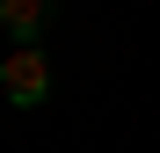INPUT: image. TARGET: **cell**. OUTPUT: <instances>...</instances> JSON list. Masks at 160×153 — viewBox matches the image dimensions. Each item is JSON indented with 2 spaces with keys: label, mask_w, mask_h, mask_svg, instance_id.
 <instances>
[{
  "label": "cell",
  "mask_w": 160,
  "mask_h": 153,
  "mask_svg": "<svg viewBox=\"0 0 160 153\" xmlns=\"http://www.w3.org/2000/svg\"><path fill=\"white\" fill-rule=\"evenodd\" d=\"M0 95H8L15 110H37V102L51 95V59L37 44H8L0 51Z\"/></svg>",
  "instance_id": "obj_1"
},
{
  "label": "cell",
  "mask_w": 160,
  "mask_h": 153,
  "mask_svg": "<svg viewBox=\"0 0 160 153\" xmlns=\"http://www.w3.org/2000/svg\"><path fill=\"white\" fill-rule=\"evenodd\" d=\"M51 8H58V0H0V29L15 44H37L51 29Z\"/></svg>",
  "instance_id": "obj_2"
}]
</instances>
